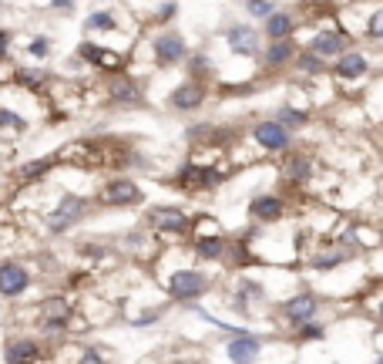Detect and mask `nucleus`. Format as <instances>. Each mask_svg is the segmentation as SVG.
Returning <instances> with one entry per match:
<instances>
[{
  "label": "nucleus",
  "mask_w": 383,
  "mask_h": 364,
  "mask_svg": "<svg viewBox=\"0 0 383 364\" xmlns=\"http://www.w3.org/2000/svg\"><path fill=\"white\" fill-rule=\"evenodd\" d=\"M13 85L21 91H27V95H48V88L54 85V71H48V68H17L13 71Z\"/></svg>",
  "instance_id": "obj_25"
},
{
  "label": "nucleus",
  "mask_w": 383,
  "mask_h": 364,
  "mask_svg": "<svg viewBox=\"0 0 383 364\" xmlns=\"http://www.w3.org/2000/svg\"><path fill=\"white\" fill-rule=\"evenodd\" d=\"M276 11H279L276 0H255V4H245V14H249L252 21H266V17H272Z\"/></svg>",
  "instance_id": "obj_36"
},
{
  "label": "nucleus",
  "mask_w": 383,
  "mask_h": 364,
  "mask_svg": "<svg viewBox=\"0 0 383 364\" xmlns=\"http://www.w3.org/2000/svg\"><path fill=\"white\" fill-rule=\"evenodd\" d=\"M88 216H91V196L61 193L51 203V209H44V233L51 236V240H61L71 230H77Z\"/></svg>",
  "instance_id": "obj_1"
},
{
  "label": "nucleus",
  "mask_w": 383,
  "mask_h": 364,
  "mask_svg": "<svg viewBox=\"0 0 383 364\" xmlns=\"http://www.w3.org/2000/svg\"><path fill=\"white\" fill-rule=\"evenodd\" d=\"M299 4H306V0H299Z\"/></svg>",
  "instance_id": "obj_48"
},
{
  "label": "nucleus",
  "mask_w": 383,
  "mask_h": 364,
  "mask_svg": "<svg viewBox=\"0 0 383 364\" xmlns=\"http://www.w3.org/2000/svg\"><path fill=\"white\" fill-rule=\"evenodd\" d=\"M185 71H189V78H195V81H209L212 78V58L205 51H189Z\"/></svg>",
  "instance_id": "obj_30"
},
{
  "label": "nucleus",
  "mask_w": 383,
  "mask_h": 364,
  "mask_svg": "<svg viewBox=\"0 0 383 364\" xmlns=\"http://www.w3.org/2000/svg\"><path fill=\"white\" fill-rule=\"evenodd\" d=\"M74 58L77 61H84L88 68L94 71H101V75H115V71H125V54L115 51V48H104L98 41H81L74 48Z\"/></svg>",
  "instance_id": "obj_14"
},
{
  "label": "nucleus",
  "mask_w": 383,
  "mask_h": 364,
  "mask_svg": "<svg viewBox=\"0 0 383 364\" xmlns=\"http://www.w3.org/2000/svg\"><path fill=\"white\" fill-rule=\"evenodd\" d=\"M377 233H380V250H383V220L377 223Z\"/></svg>",
  "instance_id": "obj_43"
},
{
  "label": "nucleus",
  "mask_w": 383,
  "mask_h": 364,
  "mask_svg": "<svg viewBox=\"0 0 383 364\" xmlns=\"http://www.w3.org/2000/svg\"><path fill=\"white\" fill-rule=\"evenodd\" d=\"M11 31H7V27H0V61H7V58H11Z\"/></svg>",
  "instance_id": "obj_41"
},
{
  "label": "nucleus",
  "mask_w": 383,
  "mask_h": 364,
  "mask_svg": "<svg viewBox=\"0 0 383 364\" xmlns=\"http://www.w3.org/2000/svg\"><path fill=\"white\" fill-rule=\"evenodd\" d=\"M367 75H370V58L360 48H350L336 61H330V78L340 85H360V81H367Z\"/></svg>",
  "instance_id": "obj_19"
},
{
  "label": "nucleus",
  "mask_w": 383,
  "mask_h": 364,
  "mask_svg": "<svg viewBox=\"0 0 383 364\" xmlns=\"http://www.w3.org/2000/svg\"><path fill=\"white\" fill-rule=\"evenodd\" d=\"M77 253L84 257L88 263H108V257H111V243H98V240H84L81 247H77Z\"/></svg>",
  "instance_id": "obj_33"
},
{
  "label": "nucleus",
  "mask_w": 383,
  "mask_h": 364,
  "mask_svg": "<svg viewBox=\"0 0 383 364\" xmlns=\"http://www.w3.org/2000/svg\"><path fill=\"white\" fill-rule=\"evenodd\" d=\"M77 364H104V351L98 344H84L81 354H77Z\"/></svg>",
  "instance_id": "obj_38"
},
{
  "label": "nucleus",
  "mask_w": 383,
  "mask_h": 364,
  "mask_svg": "<svg viewBox=\"0 0 383 364\" xmlns=\"http://www.w3.org/2000/svg\"><path fill=\"white\" fill-rule=\"evenodd\" d=\"M168 364H192V361H168Z\"/></svg>",
  "instance_id": "obj_45"
},
{
  "label": "nucleus",
  "mask_w": 383,
  "mask_h": 364,
  "mask_svg": "<svg viewBox=\"0 0 383 364\" xmlns=\"http://www.w3.org/2000/svg\"><path fill=\"white\" fill-rule=\"evenodd\" d=\"M262 348H266V341L259 338V334H252V331H239V334H229V341H226V358H229V364H255L259 358H262Z\"/></svg>",
  "instance_id": "obj_22"
},
{
  "label": "nucleus",
  "mask_w": 383,
  "mask_h": 364,
  "mask_svg": "<svg viewBox=\"0 0 383 364\" xmlns=\"http://www.w3.org/2000/svg\"><path fill=\"white\" fill-rule=\"evenodd\" d=\"M40 344L34 338H7L4 341V364H38Z\"/></svg>",
  "instance_id": "obj_27"
},
{
  "label": "nucleus",
  "mask_w": 383,
  "mask_h": 364,
  "mask_svg": "<svg viewBox=\"0 0 383 364\" xmlns=\"http://www.w3.org/2000/svg\"><path fill=\"white\" fill-rule=\"evenodd\" d=\"M319 307H323V297H319L316 290L299 287L296 294H289V297L279 304V317H282V324H289L296 331V327L306 324V321H316Z\"/></svg>",
  "instance_id": "obj_12"
},
{
  "label": "nucleus",
  "mask_w": 383,
  "mask_h": 364,
  "mask_svg": "<svg viewBox=\"0 0 383 364\" xmlns=\"http://www.w3.org/2000/svg\"><path fill=\"white\" fill-rule=\"evenodd\" d=\"M229 169H222L216 162H195V159H185L175 176H172V186L185 196H202V193H216L218 186L226 182Z\"/></svg>",
  "instance_id": "obj_4"
},
{
  "label": "nucleus",
  "mask_w": 383,
  "mask_h": 364,
  "mask_svg": "<svg viewBox=\"0 0 383 364\" xmlns=\"http://www.w3.org/2000/svg\"><path fill=\"white\" fill-rule=\"evenodd\" d=\"M51 7L54 11H61V14H71L77 7V0H51Z\"/></svg>",
  "instance_id": "obj_42"
},
{
  "label": "nucleus",
  "mask_w": 383,
  "mask_h": 364,
  "mask_svg": "<svg viewBox=\"0 0 383 364\" xmlns=\"http://www.w3.org/2000/svg\"><path fill=\"white\" fill-rule=\"evenodd\" d=\"M128 324H131V327H155V324H158V314L145 311V314H138V317H131Z\"/></svg>",
  "instance_id": "obj_40"
},
{
  "label": "nucleus",
  "mask_w": 383,
  "mask_h": 364,
  "mask_svg": "<svg viewBox=\"0 0 383 364\" xmlns=\"http://www.w3.org/2000/svg\"><path fill=\"white\" fill-rule=\"evenodd\" d=\"M367 38L370 41H383V7L370 14V21H367Z\"/></svg>",
  "instance_id": "obj_37"
},
{
  "label": "nucleus",
  "mask_w": 383,
  "mask_h": 364,
  "mask_svg": "<svg viewBox=\"0 0 383 364\" xmlns=\"http://www.w3.org/2000/svg\"><path fill=\"white\" fill-rule=\"evenodd\" d=\"M377 364H383V354H380V358H377Z\"/></svg>",
  "instance_id": "obj_46"
},
{
  "label": "nucleus",
  "mask_w": 383,
  "mask_h": 364,
  "mask_svg": "<svg viewBox=\"0 0 383 364\" xmlns=\"http://www.w3.org/2000/svg\"><path fill=\"white\" fill-rule=\"evenodd\" d=\"M323 338H326V324H319V317L296 327V341L299 344H313V341H323Z\"/></svg>",
  "instance_id": "obj_34"
},
{
  "label": "nucleus",
  "mask_w": 383,
  "mask_h": 364,
  "mask_svg": "<svg viewBox=\"0 0 383 364\" xmlns=\"http://www.w3.org/2000/svg\"><path fill=\"white\" fill-rule=\"evenodd\" d=\"M299 54V44L296 38H286V41H269L262 44V68L266 71H282V68H293V58Z\"/></svg>",
  "instance_id": "obj_23"
},
{
  "label": "nucleus",
  "mask_w": 383,
  "mask_h": 364,
  "mask_svg": "<svg viewBox=\"0 0 383 364\" xmlns=\"http://www.w3.org/2000/svg\"><path fill=\"white\" fill-rule=\"evenodd\" d=\"M229 304L239 317H249L252 314V304H269V287L262 280L249 277V273H239L229 290Z\"/></svg>",
  "instance_id": "obj_15"
},
{
  "label": "nucleus",
  "mask_w": 383,
  "mask_h": 364,
  "mask_svg": "<svg viewBox=\"0 0 383 364\" xmlns=\"http://www.w3.org/2000/svg\"><path fill=\"white\" fill-rule=\"evenodd\" d=\"M71 317H74V307H71V300L61 297V294H51L38 311V321H40V331H44V334L67 331V327H71Z\"/></svg>",
  "instance_id": "obj_20"
},
{
  "label": "nucleus",
  "mask_w": 383,
  "mask_h": 364,
  "mask_svg": "<svg viewBox=\"0 0 383 364\" xmlns=\"http://www.w3.org/2000/svg\"><path fill=\"white\" fill-rule=\"evenodd\" d=\"M141 223H145V230H148L155 240H185V243H189L195 216H189V213L182 206H175V203H155V206L145 209Z\"/></svg>",
  "instance_id": "obj_3"
},
{
  "label": "nucleus",
  "mask_w": 383,
  "mask_h": 364,
  "mask_svg": "<svg viewBox=\"0 0 383 364\" xmlns=\"http://www.w3.org/2000/svg\"><path fill=\"white\" fill-rule=\"evenodd\" d=\"M179 14V4L175 0H165V4H158V11H155V24H168L172 17Z\"/></svg>",
  "instance_id": "obj_39"
},
{
  "label": "nucleus",
  "mask_w": 383,
  "mask_h": 364,
  "mask_svg": "<svg viewBox=\"0 0 383 364\" xmlns=\"http://www.w3.org/2000/svg\"><path fill=\"white\" fill-rule=\"evenodd\" d=\"M377 317H380V321H383V300H380V304H377Z\"/></svg>",
  "instance_id": "obj_44"
},
{
  "label": "nucleus",
  "mask_w": 383,
  "mask_h": 364,
  "mask_svg": "<svg viewBox=\"0 0 383 364\" xmlns=\"http://www.w3.org/2000/svg\"><path fill=\"white\" fill-rule=\"evenodd\" d=\"M299 24H303V21H299L293 11H276L272 17L262 21L259 31H262V38H266V41H286V38H296Z\"/></svg>",
  "instance_id": "obj_24"
},
{
  "label": "nucleus",
  "mask_w": 383,
  "mask_h": 364,
  "mask_svg": "<svg viewBox=\"0 0 383 364\" xmlns=\"http://www.w3.org/2000/svg\"><path fill=\"white\" fill-rule=\"evenodd\" d=\"M118 247L125 250V253H141L145 247H155V236L148 230H131V233H125L118 240Z\"/></svg>",
  "instance_id": "obj_32"
},
{
  "label": "nucleus",
  "mask_w": 383,
  "mask_h": 364,
  "mask_svg": "<svg viewBox=\"0 0 383 364\" xmlns=\"http://www.w3.org/2000/svg\"><path fill=\"white\" fill-rule=\"evenodd\" d=\"M162 287H165V297L175 300V304H199L202 297H209L212 294V277L205 273V267H199V263H185V267H175V270L165 273V280H162Z\"/></svg>",
  "instance_id": "obj_2"
},
{
  "label": "nucleus",
  "mask_w": 383,
  "mask_h": 364,
  "mask_svg": "<svg viewBox=\"0 0 383 364\" xmlns=\"http://www.w3.org/2000/svg\"><path fill=\"white\" fill-rule=\"evenodd\" d=\"M269 115L279 122L282 129H289L296 135V132H303V129H309V122H313V115H309V108L306 105H296V102H279Z\"/></svg>",
  "instance_id": "obj_26"
},
{
  "label": "nucleus",
  "mask_w": 383,
  "mask_h": 364,
  "mask_svg": "<svg viewBox=\"0 0 383 364\" xmlns=\"http://www.w3.org/2000/svg\"><path fill=\"white\" fill-rule=\"evenodd\" d=\"M61 166H64V156H61V152L34 156V159H27V162H21V166H17L13 179H17V186H21V189H30V186H40V182H48L54 172L61 169Z\"/></svg>",
  "instance_id": "obj_17"
},
{
  "label": "nucleus",
  "mask_w": 383,
  "mask_h": 364,
  "mask_svg": "<svg viewBox=\"0 0 383 364\" xmlns=\"http://www.w3.org/2000/svg\"><path fill=\"white\" fill-rule=\"evenodd\" d=\"M293 75L303 81H319V78H330V65L316 58L309 48H299V54L293 58Z\"/></svg>",
  "instance_id": "obj_28"
},
{
  "label": "nucleus",
  "mask_w": 383,
  "mask_h": 364,
  "mask_svg": "<svg viewBox=\"0 0 383 364\" xmlns=\"http://www.w3.org/2000/svg\"><path fill=\"white\" fill-rule=\"evenodd\" d=\"M306 48L316 54V58H323V61L330 65V61H336V58H340L343 51H350V48H353V41H350V34H346V31L323 27V31H316V34L309 38Z\"/></svg>",
  "instance_id": "obj_21"
},
{
  "label": "nucleus",
  "mask_w": 383,
  "mask_h": 364,
  "mask_svg": "<svg viewBox=\"0 0 383 364\" xmlns=\"http://www.w3.org/2000/svg\"><path fill=\"white\" fill-rule=\"evenodd\" d=\"M34 287V270L21 257H0V297L21 300Z\"/></svg>",
  "instance_id": "obj_9"
},
{
  "label": "nucleus",
  "mask_w": 383,
  "mask_h": 364,
  "mask_svg": "<svg viewBox=\"0 0 383 364\" xmlns=\"http://www.w3.org/2000/svg\"><path fill=\"white\" fill-rule=\"evenodd\" d=\"M27 129H30V122H27L21 112H13L11 105L0 102V132H4V135H24Z\"/></svg>",
  "instance_id": "obj_29"
},
{
  "label": "nucleus",
  "mask_w": 383,
  "mask_h": 364,
  "mask_svg": "<svg viewBox=\"0 0 383 364\" xmlns=\"http://www.w3.org/2000/svg\"><path fill=\"white\" fill-rule=\"evenodd\" d=\"M118 14L115 11H94L84 17V31H98V34H111V31H118Z\"/></svg>",
  "instance_id": "obj_31"
},
{
  "label": "nucleus",
  "mask_w": 383,
  "mask_h": 364,
  "mask_svg": "<svg viewBox=\"0 0 383 364\" xmlns=\"http://www.w3.org/2000/svg\"><path fill=\"white\" fill-rule=\"evenodd\" d=\"M229 240L222 230L216 233H192L189 243H185V253H189L195 263H222L226 260V250H229Z\"/></svg>",
  "instance_id": "obj_18"
},
{
  "label": "nucleus",
  "mask_w": 383,
  "mask_h": 364,
  "mask_svg": "<svg viewBox=\"0 0 383 364\" xmlns=\"http://www.w3.org/2000/svg\"><path fill=\"white\" fill-rule=\"evenodd\" d=\"M243 4H255V0H243Z\"/></svg>",
  "instance_id": "obj_47"
},
{
  "label": "nucleus",
  "mask_w": 383,
  "mask_h": 364,
  "mask_svg": "<svg viewBox=\"0 0 383 364\" xmlns=\"http://www.w3.org/2000/svg\"><path fill=\"white\" fill-rule=\"evenodd\" d=\"M24 54L27 58H34V61H44V58L51 54V38H48V34H34V38H27Z\"/></svg>",
  "instance_id": "obj_35"
},
{
  "label": "nucleus",
  "mask_w": 383,
  "mask_h": 364,
  "mask_svg": "<svg viewBox=\"0 0 383 364\" xmlns=\"http://www.w3.org/2000/svg\"><path fill=\"white\" fill-rule=\"evenodd\" d=\"M249 139H252L255 149L266 152V156H286V152L296 145V135L289 129H282L272 115L255 118L252 125H249Z\"/></svg>",
  "instance_id": "obj_6"
},
{
  "label": "nucleus",
  "mask_w": 383,
  "mask_h": 364,
  "mask_svg": "<svg viewBox=\"0 0 383 364\" xmlns=\"http://www.w3.org/2000/svg\"><path fill=\"white\" fill-rule=\"evenodd\" d=\"M316 172H319V162H316V156H313L309 149L293 145V149L282 156L279 179L286 182V186H293V189H306L309 182L316 179Z\"/></svg>",
  "instance_id": "obj_8"
},
{
  "label": "nucleus",
  "mask_w": 383,
  "mask_h": 364,
  "mask_svg": "<svg viewBox=\"0 0 383 364\" xmlns=\"http://www.w3.org/2000/svg\"><path fill=\"white\" fill-rule=\"evenodd\" d=\"M333 364H340V361H333Z\"/></svg>",
  "instance_id": "obj_49"
},
{
  "label": "nucleus",
  "mask_w": 383,
  "mask_h": 364,
  "mask_svg": "<svg viewBox=\"0 0 383 364\" xmlns=\"http://www.w3.org/2000/svg\"><path fill=\"white\" fill-rule=\"evenodd\" d=\"M222 38H226V48L232 54H239V58H259L262 54V31L249 21H235L222 31Z\"/></svg>",
  "instance_id": "obj_16"
},
{
  "label": "nucleus",
  "mask_w": 383,
  "mask_h": 364,
  "mask_svg": "<svg viewBox=\"0 0 383 364\" xmlns=\"http://www.w3.org/2000/svg\"><path fill=\"white\" fill-rule=\"evenodd\" d=\"M148 54H152L155 68H179L185 65V58H189V41L182 38L179 31H158L152 41H148Z\"/></svg>",
  "instance_id": "obj_10"
},
{
  "label": "nucleus",
  "mask_w": 383,
  "mask_h": 364,
  "mask_svg": "<svg viewBox=\"0 0 383 364\" xmlns=\"http://www.w3.org/2000/svg\"><path fill=\"white\" fill-rule=\"evenodd\" d=\"M245 216L259 226H279V223L289 220V199L276 189H262V193H252L249 203H245Z\"/></svg>",
  "instance_id": "obj_7"
},
{
  "label": "nucleus",
  "mask_w": 383,
  "mask_h": 364,
  "mask_svg": "<svg viewBox=\"0 0 383 364\" xmlns=\"http://www.w3.org/2000/svg\"><path fill=\"white\" fill-rule=\"evenodd\" d=\"M145 203V189L135 176H125V172H115L101 182L98 189V206L104 209H135Z\"/></svg>",
  "instance_id": "obj_5"
},
{
  "label": "nucleus",
  "mask_w": 383,
  "mask_h": 364,
  "mask_svg": "<svg viewBox=\"0 0 383 364\" xmlns=\"http://www.w3.org/2000/svg\"><path fill=\"white\" fill-rule=\"evenodd\" d=\"M205 102H209V81L185 78L168 91L165 108L168 112H175V115H199V112L205 108Z\"/></svg>",
  "instance_id": "obj_11"
},
{
  "label": "nucleus",
  "mask_w": 383,
  "mask_h": 364,
  "mask_svg": "<svg viewBox=\"0 0 383 364\" xmlns=\"http://www.w3.org/2000/svg\"><path fill=\"white\" fill-rule=\"evenodd\" d=\"M104 102L111 108H138L145 102V88L135 75L115 71V75H104Z\"/></svg>",
  "instance_id": "obj_13"
}]
</instances>
